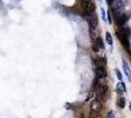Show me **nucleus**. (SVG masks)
Returning a JSON list of instances; mask_svg holds the SVG:
<instances>
[{
    "instance_id": "f257e3e1",
    "label": "nucleus",
    "mask_w": 131,
    "mask_h": 118,
    "mask_svg": "<svg viewBox=\"0 0 131 118\" xmlns=\"http://www.w3.org/2000/svg\"><path fill=\"white\" fill-rule=\"evenodd\" d=\"M126 4H127V0H113L111 7L114 12H121L123 11Z\"/></svg>"
},
{
    "instance_id": "f03ea898",
    "label": "nucleus",
    "mask_w": 131,
    "mask_h": 118,
    "mask_svg": "<svg viewBox=\"0 0 131 118\" xmlns=\"http://www.w3.org/2000/svg\"><path fill=\"white\" fill-rule=\"evenodd\" d=\"M114 15H115V22H116V24H117L119 27H122L126 23V21H127V16H126V14L123 11L114 12Z\"/></svg>"
},
{
    "instance_id": "7ed1b4c3",
    "label": "nucleus",
    "mask_w": 131,
    "mask_h": 118,
    "mask_svg": "<svg viewBox=\"0 0 131 118\" xmlns=\"http://www.w3.org/2000/svg\"><path fill=\"white\" fill-rule=\"evenodd\" d=\"M107 93H108V87L106 85L99 86L98 89H97V93H96V99H98L99 101H105Z\"/></svg>"
},
{
    "instance_id": "20e7f679",
    "label": "nucleus",
    "mask_w": 131,
    "mask_h": 118,
    "mask_svg": "<svg viewBox=\"0 0 131 118\" xmlns=\"http://www.w3.org/2000/svg\"><path fill=\"white\" fill-rule=\"evenodd\" d=\"M117 38H118V39L120 40L121 44L125 47V49L129 50V49H130V46H129V39H128L129 37H128L127 34H124V33L120 30V32H117Z\"/></svg>"
},
{
    "instance_id": "39448f33",
    "label": "nucleus",
    "mask_w": 131,
    "mask_h": 118,
    "mask_svg": "<svg viewBox=\"0 0 131 118\" xmlns=\"http://www.w3.org/2000/svg\"><path fill=\"white\" fill-rule=\"evenodd\" d=\"M82 7L84 9V12L88 15L93 13V12H95V9H96L95 3L93 2L92 0H90L88 2H82Z\"/></svg>"
},
{
    "instance_id": "423d86ee",
    "label": "nucleus",
    "mask_w": 131,
    "mask_h": 118,
    "mask_svg": "<svg viewBox=\"0 0 131 118\" xmlns=\"http://www.w3.org/2000/svg\"><path fill=\"white\" fill-rule=\"evenodd\" d=\"M88 24H89L90 28L97 29V27H98V17H97L95 12L88 15Z\"/></svg>"
},
{
    "instance_id": "0eeeda50",
    "label": "nucleus",
    "mask_w": 131,
    "mask_h": 118,
    "mask_svg": "<svg viewBox=\"0 0 131 118\" xmlns=\"http://www.w3.org/2000/svg\"><path fill=\"white\" fill-rule=\"evenodd\" d=\"M95 74H96L97 78L99 79H104L108 76L107 70L105 69V67H96L95 68Z\"/></svg>"
},
{
    "instance_id": "6e6552de",
    "label": "nucleus",
    "mask_w": 131,
    "mask_h": 118,
    "mask_svg": "<svg viewBox=\"0 0 131 118\" xmlns=\"http://www.w3.org/2000/svg\"><path fill=\"white\" fill-rule=\"evenodd\" d=\"M96 67H105L107 65V59L105 57H99L94 60Z\"/></svg>"
},
{
    "instance_id": "1a4fd4ad",
    "label": "nucleus",
    "mask_w": 131,
    "mask_h": 118,
    "mask_svg": "<svg viewBox=\"0 0 131 118\" xmlns=\"http://www.w3.org/2000/svg\"><path fill=\"white\" fill-rule=\"evenodd\" d=\"M122 65H123V70H124V73L125 75L127 76V79L131 81V71H130V68L128 66V64H127V62L125 60H123L122 61Z\"/></svg>"
},
{
    "instance_id": "9d476101",
    "label": "nucleus",
    "mask_w": 131,
    "mask_h": 118,
    "mask_svg": "<svg viewBox=\"0 0 131 118\" xmlns=\"http://www.w3.org/2000/svg\"><path fill=\"white\" fill-rule=\"evenodd\" d=\"M101 108V101H99L98 99H95L91 104V110L93 112H98Z\"/></svg>"
},
{
    "instance_id": "9b49d317",
    "label": "nucleus",
    "mask_w": 131,
    "mask_h": 118,
    "mask_svg": "<svg viewBox=\"0 0 131 118\" xmlns=\"http://www.w3.org/2000/svg\"><path fill=\"white\" fill-rule=\"evenodd\" d=\"M116 90L119 94H122V93H125L126 92V87L124 83H123V81H120L119 83H117V85H116Z\"/></svg>"
},
{
    "instance_id": "f8f14e48",
    "label": "nucleus",
    "mask_w": 131,
    "mask_h": 118,
    "mask_svg": "<svg viewBox=\"0 0 131 118\" xmlns=\"http://www.w3.org/2000/svg\"><path fill=\"white\" fill-rule=\"evenodd\" d=\"M125 103H126V101L125 98L123 97V96H120L119 98H118V101H117V106L119 107V108H124L125 107Z\"/></svg>"
},
{
    "instance_id": "ddd939ff",
    "label": "nucleus",
    "mask_w": 131,
    "mask_h": 118,
    "mask_svg": "<svg viewBox=\"0 0 131 118\" xmlns=\"http://www.w3.org/2000/svg\"><path fill=\"white\" fill-rule=\"evenodd\" d=\"M106 40H107V43L109 45H113V38H112L111 33H109V32L106 33Z\"/></svg>"
},
{
    "instance_id": "4468645a",
    "label": "nucleus",
    "mask_w": 131,
    "mask_h": 118,
    "mask_svg": "<svg viewBox=\"0 0 131 118\" xmlns=\"http://www.w3.org/2000/svg\"><path fill=\"white\" fill-rule=\"evenodd\" d=\"M115 73H116V77H117V79H118L119 81H122V75H121V73H120V71L118 70V69H115Z\"/></svg>"
},
{
    "instance_id": "2eb2a0df",
    "label": "nucleus",
    "mask_w": 131,
    "mask_h": 118,
    "mask_svg": "<svg viewBox=\"0 0 131 118\" xmlns=\"http://www.w3.org/2000/svg\"><path fill=\"white\" fill-rule=\"evenodd\" d=\"M101 14H102V18H103V20L106 21V20H107V18H106V12H105L104 8H101Z\"/></svg>"
},
{
    "instance_id": "dca6fc26",
    "label": "nucleus",
    "mask_w": 131,
    "mask_h": 118,
    "mask_svg": "<svg viewBox=\"0 0 131 118\" xmlns=\"http://www.w3.org/2000/svg\"><path fill=\"white\" fill-rule=\"evenodd\" d=\"M93 96V92H90L89 94H88V96H87V98H86V101H89V99H91V97Z\"/></svg>"
},
{
    "instance_id": "f3484780",
    "label": "nucleus",
    "mask_w": 131,
    "mask_h": 118,
    "mask_svg": "<svg viewBox=\"0 0 131 118\" xmlns=\"http://www.w3.org/2000/svg\"><path fill=\"white\" fill-rule=\"evenodd\" d=\"M107 14H108V22H109L110 24H112V18H111V14H110V12H108Z\"/></svg>"
},
{
    "instance_id": "a211bd4d",
    "label": "nucleus",
    "mask_w": 131,
    "mask_h": 118,
    "mask_svg": "<svg viewBox=\"0 0 131 118\" xmlns=\"http://www.w3.org/2000/svg\"><path fill=\"white\" fill-rule=\"evenodd\" d=\"M113 114H114V113H113V111H111V112H110V114H109V118H113Z\"/></svg>"
},
{
    "instance_id": "6ab92c4d",
    "label": "nucleus",
    "mask_w": 131,
    "mask_h": 118,
    "mask_svg": "<svg viewBox=\"0 0 131 118\" xmlns=\"http://www.w3.org/2000/svg\"><path fill=\"white\" fill-rule=\"evenodd\" d=\"M82 2H88V1H90V0H81Z\"/></svg>"
},
{
    "instance_id": "aec40b11",
    "label": "nucleus",
    "mask_w": 131,
    "mask_h": 118,
    "mask_svg": "<svg viewBox=\"0 0 131 118\" xmlns=\"http://www.w3.org/2000/svg\"><path fill=\"white\" fill-rule=\"evenodd\" d=\"M129 110H130V111H131V102H130V103H129Z\"/></svg>"
},
{
    "instance_id": "412c9836",
    "label": "nucleus",
    "mask_w": 131,
    "mask_h": 118,
    "mask_svg": "<svg viewBox=\"0 0 131 118\" xmlns=\"http://www.w3.org/2000/svg\"><path fill=\"white\" fill-rule=\"evenodd\" d=\"M99 1H100V2H101V1H102V0H99Z\"/></svg>"
}]
</instances>
